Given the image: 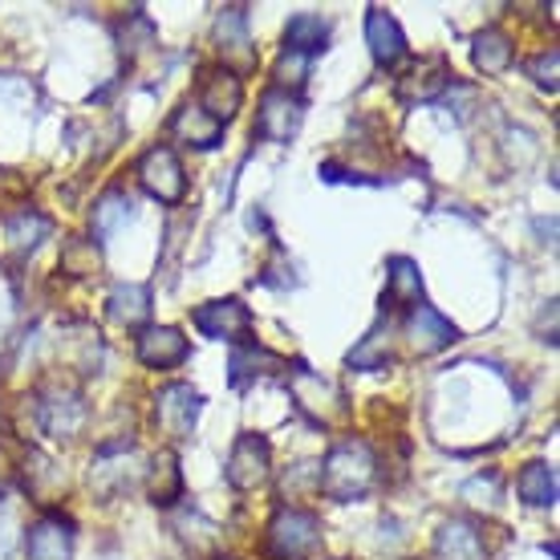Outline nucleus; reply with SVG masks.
Wrapping results in <instances>:
<instances>
[{
  "instance_id": "1",
  "label": "nucleus",
  "mask_w": 560,
  "mask_h": 560,
  "mask_svg": "<svg viewBox=\"0 0 560 560\" xmlns=\"http://www.w3.org/2000/svg\"><path fill=\"white\" fill-rule=\"evenodd\" d=\"M374 479H378L374 451L365 447L362 439H346V443H337L325 455L322 471H317V488L337 504H353V500H362L365 491L374 488Z\"/></svg>"
},
{
  "instance_id": "2",
  "label": "nucleus",
  "mask_w": 560,
  "mask_h": 560,
  "mask_svg": "<svg viewBox=\"0 0 560 560\" xmlns=\"http://www.w3.org/2000/svg\"><path fill=\"white\" fill-rule=\"evenodd\" d=\"M322 545V520L305 508H280L265 536V552L272 560H305Z\"/></svg>"
},
{
  "instance_id": "3",
  "label": "nucleus",
  "mask_w": 560,
  "mask_h": 560,
  "mask_svg": "<svg viewBox=\"0 0 560 560\" xmlns=\"http://www.w3.org/2000/svg\"><path fill=\"white\" fill-rule=\"evenodd\" d=\"M196 329L211 341H232V346H244L248 334H253V313L244 301L228 296V301H208V305L196 308Z\"/></svg>"
},
{
  "instance_id": "4",
  "label": "nucleus",
  "mask_w": 560,
  "mask_h": 560,
  "mask_svg": "<svg viewBox=\"0 0 560 560\" xmlns=\"http://www.w3.org/2000/svg\"><path fill=\"white\" fill-rule=\"evenodd\" d=\"M199 410H203V398H199V390H191V386H183V382H175V386H163V390L154 394V422H159V431L167 434V439H187L191 434V427H196Z\"/></svg>"
},
{
  "instance_id": "5",
  "label": "nucleus",
  "mask_w": 560,
  "mask_h": 560,
  "mask_svg": "<svg viewBox=\"0 0 560 560\" xmlns=\"http://www.w3.org/2000/svg\"><path fill=\"white\" fill-rule=\"evenodd\" d=\"M272 451L265 434H240L232 455H228V483L236 491H256L268 479Z\"/></svg>"
},
{
  "instance_id": "6",
  "label": "nucleus",
  "mask_w": 560,
  "mask_h": 560,
  "mask_svg": "<svg viewBox=\"0 0 560 560\" xmlns=\"http://www.w3.org/2000/svg\"><path fill=\"white\" fill-rule=\"evenodd\" d=\"M139 183L151 191L159 203H179L183 191H187V179H183V167L171 147H151V151L139 159Z\"/></svg>"
},
{
  "instance_id": "7",
  "label": "nucleus",
  "mask_w": 560,
  "mask_h": 560,
  "mask_svg": "<svg viewBox=\"0 0 560 560\" xmlns=\"http://www.w3.org/2000/svg\"><path fill=\"white\" fill-rule=\"evenodd\" d=\"M301 118H305V106L296 94L268 90L265 102H260V114H256V135L268 142H289L301 130Z\"/></svg>"
},
{
  "instance_id": "8",
  "label": "nucleus",
  "mask_w": 560,
  "mask_h": 560,
  "mask_svg": "<svg viewBox=\"0 0 560 560\" xmlns=\"http://www.w3.org/2000/svg\"><path fill=\"white\" fill-rule=\"evenodd\" d=\"M240 102H244V85H240L236 73L224 70V66L203 70V78H199V102H196L199 110L211 114L215 122H228L240 110Z\"/></svg>"
},
{
  "instance_id": "9",
  "label": "nucleus",
  "mask_w": 560,
  "mask_h": 560,
  "mask_svg": "<svg viewBox=\"0 0 560 560\" xmlns=\"http://www.w3.org/2000/svg\"><path fill=\"white\" fill-rule=\"evenodd\" d=\"M37 419H42V431L54 434V439H73L85 422V402L73 390H49L37 402Z\"/></svg>"
},
{
  "instance_id": "10",
  "label": "nucleus",
  "mask_w": 560,
  "mask_h": 560,
  "mask_svg": "<svg viewBox=\"0 0 560 560\" xmlns=\"http://www.w3.org/2000/svg\"><path fill=\"white\" fill-rule=\"evenodd\" d=\"M293 398H296V407L305 410L313 422H322V427L341 415V394H337L329 382L317 378V374H308V370H296L293 374Z\"/></svg>"
},
{
  "instance_id": "11",
  "label": "nucleus",
  "mask_w": 560,
  "mask_h": 560,
  "mask_svg": "<svg viewBox=\"0 0 560 560\" xmlns=\"http://www.w3.org/2000/svg\"><path fill=\"white\" fill-rule=\"evenodd\" d=\"M407 337L415 353H439L455 341V325L443 313H434L431 305H415L407 317Z\"/></svg>"
},
{
  "instance_id": "12",
  "label": "nucleus",
  "mask_w": 560,
  "mask_h": 560,
  "mask_svg": "<svg viewBox=\"0 0 560 560\" xmlns=\"http://www.w3.org/2000/svg\"><path fill=\"white\" fill-rule=\"evenodd\" d=\"M365 42H370V54H374L378 66H394L407 54V33H402V25L386 9H370V16H365Z\"/></svg>"
},
{
  "instance_id": "13",
  "label": "nucleus",
  "mask_w": 560,
  "mask_h": 560,
  "mask_svg": "<svg viewBox=\"0 0 560 560\" xmlns=\"http://www.w3.org/2000/svg\"><path fill=\"white\" fill-rule=\"evenodd\" d=\"M28 560H73V528L61 516H45L28 528Z\"/></svg>"
},
{
  "instance_id": "14",
  "label": "nucleus",
  "mask_w": 560,
  "mask_h": 560,
  "mask_svg": "<svg viewBox=\"0 0 560 560\" xmlns=\"http://www.w3.org/2000/svg\"><path fill=\"white\" fill-rule=\"evenodd\" d=\"M488 557V545L479 536L476 524L467 520H447L439 536H434V560H483Z\"/></svg>"
},
{
  "instance_id": "15",
  "label": "nucleus",
  "mask_w": 560,
  "mask_h": 560,
  "mask_svg": "<svg viewBox=\"0 0 560 560\" xmlns=\"http://www.w3.org/2000/svg\"><path fill=\"white\" fill-rule=\"evenodd\" d=\"M451 78H455V73L447 70V61H443V57L419 61V66L398 82V98L402 102H434L439 94H447L451 90Z\"/></svg>"
},
{
  "instance_id": "16",
  "label": "nucleus",
  "mask_w": 560,
  "mask_h": 560,
  "mask_svg": "<svg viewBox=\"0 0 560 560\" xmlns=\"http://www.w3.org/2000/svg\"><path fill=\"white\" fill-rule=\"evenodd\" d=\"M215 42H220V54L224 61H236L240 70H253L256 54H253V37H248V16L244 9H224L220 21H215Z\"/></svg>"
},
{
  "instance_id": "17",
  "label": "nucleus",
  "mask_w": 560,
  "mask_h": 560,
  "mask_svg": "<svg viewBox=\"0 0 560 560\" xmlns=\"http://www.w3.org/2000/svg\"><path fill=\"white\" fill-rule=\"evenodd\" d=\"M187 358V337L171 325H159V329H142L139 334V362L151 365V370H167V365H179Z\"/></svg>"
},
{
  "instance_id": "18",
  "label": "nucleus",
  "mask_w": 560,
  "mask_h": 560,
  "mask_svg": "<svg viewBox=\"0 0 560 560\" xmlns=\"http://www.w3.org/2000/svg\"><path fill=\"white\" fill-rule=\"evenodd\" d=\"M277 370H284V358L268 353L265 346H256V341H244V346H236V350H232V362H228V382L240 390V386L265 378V374H277Z\"/></svg>"
},
{
  "instance_id": "19",
  "label": "nucleus",
  "mask_w": 560,
  "mask_h": 560,
  "mask_svg": "<svg viewBox=\"0 0 560 560\" xmlns=\"http://www.w3.org/2000/svg\"><path fill=\"white\" fill-rule=\"evenodd\" d=\"M171 130H175L187 147H199V151H211V147H220V139H224V122H215L211 114H203L196 102H187V106L175 110Z\"/></svg>"
},
{
  "instance_id": "20",
  "label": "nucleus",
  "mask_w": 560,
  "mask_h": 560,
  "mask_svg": "<svg viewBox=\"0 0 560 560\" xmlns=\"http://www.w3.org/2000/svg\"><path fill=\"white\" fill-rule=\"evenodd\" d=\"M386 308H415L422 301V277L419 265L407 256H394L390 272H386Z\"/></svg>"
},
{
  "instance_id": "21",
  "label": "nucleus",
  "mask_w": 560,
  "mask_h": 560,
  "mask_svg": "<svg viewBox=\"0 0 560 560\" xmlns=\"http://www.w3.org/2000/svg\"><path fill=\"white\" fill-rule=\"evenodd\" d=\"M325 42H329V25H325L317 13H296L284 28V54L296 57H313L322 54Z\"/></svg>"
},
{
  "instance_id": "22",
  "label": "nucleus",
  "mask_w": 560,
  "mask_h": 560,
  "mask_svg": "<svg viewBox=\"0 0 560 560\" xmlns=\"http://www.w3.org/2000/svg\"><path fill=\"white\" fill-rule=\"evenodd\" d=\"M0 232H4V244H9L16 256H25L49 236V220L37 215V211H13V215L0 224Z\"/></svg>"
},
{
  "instance_id": "23",
  "label": "nucleus",
  "mask_w": 560,
  "mask_h": 560,
  "mask_svg": "<svg viewBox=\"0 0 560 560\" xmlns=\"http://www.w3.org/2000/svg\"><path fill=\"white\" fill-rule=\"evenodd\" d=\"M183 476H179V459L175 451H159L151 463V504L154 508H171L179 500Z\"/></svg>"
},
{
  "instance_id": "24",
  "label": "nucleus",
  "mask_w": 560,
  "mask_h": 560,
  "mask_svg": "<svg viewBox=\"0 0 560 560\" xmlns=\"http://www.w3.org/2000/svg\"><path fill=\"white\" fill-rule=\"evenodd\" d=\"M520 500L533 508H552L557 504V471L548 467V463H528L524 471H520Z\"/></svg>"
},
{
  "instance_id": "25",
  "label": "nucleus",
  "mask_w": 560,
  "mask_h": 560,
  "mask_svg": "<svg viewBox=\"0 0 560 560\" xmlns=\"http://www.w3.org/2000/svg\"><path fill=\"white\" fill-rule=\"evenodd\" d=\"M110 317L118 325H142L151 317V293L142 284H114Z\"/></svg>"
},
{
  "instance_id": "26",
  "label": "nucleus",
  "mask_w": 560,
  "mask_h": 560,
  "mask_svg": "<svg viewBox=\"0 0 560 560\" xmlns=\"http://www.w3.org/2000/svg\"><path fill=\"white\" fill-rule=\"evenodd\" d=\"M130 220H135V199L127 196V191H106V196L98 199V208H94V228H98L102 240H110L118 228H127Z\"/></svg>"
},
{
  "instance_id": "27",
  "label": "nucleus",
  "mask_w": 560,
  "mask_h": 560,
  "mask_svg": "<svg viewBox=\"0 0 560 560\" xmlns=\"http://www.w3.org/2000/svg\"><path fill=\"white\" fill-rule=\"evenodd\" d=\"M386 362H390V322H378L362 337V346L350 350V365L353 370H382Z\"/></svg>"
},
{
  "instance_id": "28",
  "label": "nucleus",
  "mask_w": 560,
  "mask_h": 560,
  "mask_svg": "<svg viewBox=\"0 0 560 560\" xmlns=\"http://www.w3.org/2000/svg\"><path fill=\"white\" fill-rule=\"evenodd\" d=\"M476 66L483 73H504L512 66V42L500 28H483L476 37Z\"/></svg>"
},
{
  "instance_id": "29",
  "label": "nucleus",
  "mask_w": 560,
  "mask_h": 560,
  "mask_svg": "<svg viewBox=\"0 0 560 560\" xmlns=\"http://www.w3.org/2000/svg\"><path fill=\"white\" fill-rule=\"evenodd\" d=\"M463 495L471 500V504H495V495H500V476L488 471V476H476L471 483H463Z\"/></svg>"
},
{
  "instance_id": "30",
  "label": "nucleus",
  "mask_w": 560,
  "mask_h": 560,
  "mask_svg": "<svg viewBox=\"0 0 560 560\" xmlns=\"http://www.w3.org/2000/svg\"><path fill=\"white\" fill-rule=\"evenodd\" d=\"M305 70H308V57H296V54H284L277 66V82L280 85H305Z\"/></svg>"
},
{
  "instance_id": "31",
  "label": "nucleus",
  "mask_w": 560,
  "mask_h": 560,
  "mask_svg": "<svg viewBox=\"0 0 560 560\" xmlns=\"http://www.w3.org/2000/svg\"><path fill=\"white\" fill-rule=\"evenodd\" d=\"M533 78L545 90H557V49H548V54H540L533 61Z\"/></svg>"
},
{
  "instance_id": "32",
  "label": "nucleus",
  "mask_w": 560,
  "mask_h": 560,
  "mask_svg": "<svg viewBox=\"0 0 560 560\" xmlns=\"http://www.w3.org/2000/svg\"><path fill=\"white\" fill-rule=\"evenodd\" d=\"M13 545H16V520L9 508H0V560L13 557Z\"/></svg>"
},
{
  "instance_id": "33",
  "label": "nucleus",
  "mask_w": 560,
  "mask_h": 560,
  "mask_svg": "<svg viewBox=\"0 0 560 560\" xmlns=\"http://www.w3.org/2000/svg\"><path fill=\"white\" fill-rule=\"evenodd\" d=\"M102 560H122V557H114V552H110V557H102Z\"/></svg>"
}]
</instances>
